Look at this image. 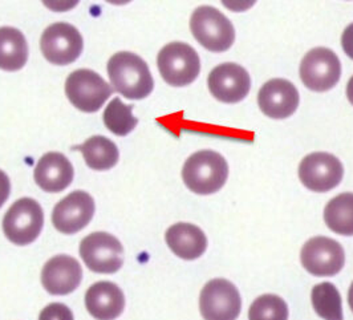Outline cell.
Wrapping results in <instances>:
<instances>
[{
  "mask_svg": "<svg viewBox=\"0 0 353 320\" xmlns=\"http://www.w3.org/2000/svg\"><path fill=\"white\" fill-rule=\"evenodd\" d=\"M112 87L129 100H142L154 88V80L148 64L139 54L117 52L108 61Z\"/></svg>",
  "mask_w": 353,
  "mask_h": 320,
  "instance_id": "1",
  "label": "cell"
},
{
  "mask_svg": "<svg viewBox=\"0 0 353 320\" xmlns=\"http://www.w3.org/2000/svg\"><path fill=\"white\" fill-rule=\"evenodd\" d=\"M228 177V161L214 150H199L192 154L182 169L186 188L199 196L216 193L225 186Z\"/></svg>",
  "mask_w": 353,
  "mask_h": 320,
  "instance_id": "2",
  "label": "cell"
},
{
  "mask_svg": "<svg viewBox=\"0 0 353 320\" xmlns=\"http://www.w3.org/2000/svg\"><path fill=\"white\" fill-rule=\"evenodd\" d=\"M190 30L195 40L212 52L228 51L235 40L232 23L210 6H201L195 10L190 19Z\"/></svg>",
  "mask_w": 353,
  "mask_h": 320,
  "instance_id": "3",
  "label": "cell"
},
{
  "mask_svg": "<svg viewBox=\"0 0 353 320\" xmlns=\"http://www.w3.org/2000/svg\"><path fill=\"white\" fill-rule=\"evenodd\" d=\"M157 66L162 79L172 87L192 84L201 72V60L194 48L181 41L169 43L159 51Z\"/></svg>",
  "mask_w": 353,
  "mask_h": 320,
  "instance_id": "4",
  "label": "cell"
},
{
  "mask_svg": "<svg viewBox=\"0 0 353 320\" xmlns=\"http://www.w3.org/2000/svg\"><path fill=\"white\" fill-rule=\"evenodd\" d=\"M44 225V214L32 198L18 199L3 218V232L10 242L18 246L32 243Z\"/></svg>",
  "mask_w": 353,
  "mask_h": 320,
  "instance_id": "5",
  "label": "cell"
},
{
  "mask_svg": "<svg viewBox=\"0 0 353 320\" xmlns=\"http://www.w3.org/2000/svg\"><path fill=\"white\" fill-rule=\"evenodd\" d=\"M80 257L90 271L114 274L124 265V248L112 234L93 232L81 241Z\"/></svg>",
  "mask_w": 353,
  "mask_h": 320,
  "instance_id": "6",
  "label": "cell"
},
{
  "mask_svg": "<svg viewBox=\"0 0 353 320\" xmlns=\"http://www.w3.org/2000/svg\"><path fill=\"white\" fill-rule=\"evenodd\" d=\"M65 94L72 106L81 112L93 113L100 110L112 96V88L94 71L77 70L65 81Z\"/></svg>",
  "mask_w": 353,
  "mask_h": 320,
  "instance_id": "7",
  "label": "cell"
},
{
  "mask_svg": "<svg viewBox=\"0 0 353 320\" xmlns=\"http://www.w3.org/2000/svg\"><path fill=\"white\" fill-rule=\"evenodd\" d=\"M83 47V36L68 23H53L40 37L41 54L54 66H68L76 61Z\"/></svg>",
  "mask_w": 353,
  "mask_h": 320,
  "instance_id": "8",
  "label": "cell"
},
{
  "mask_svg": "<svg viewBox=\"0 0 353 320\" xmlns=\"http://www.w3.org/2000/svg\"><path fill=\"white\" fill-rule=\"evenodd\" d=\"M199 310L205 320H236L242 310L239 291L226 279H212L201 291Z\"/></svg>",
  "mask_w": 353,
  "mask_h": 320,
  "instance_id": "9",
  "label": "cell"
},
{
  "mask_svg": "<svg viewBox=\"0 0 353 320\" xmlns=\"http://www.w3.org/2000/svg\"><path fill=\"white\" fill-rule=\"evenodd\" d=\"M303 84L314 92H327L334 88L341 76V64L335 52L318 47L303 57L301 63Z\"/></svg>",
  "mask_w": 353,
  "mask_h": 320,
  "instance_id": "10",
  "label": "cell"
},
{
  "mask_svg": "<svg viewBox=\"0 0 353 320\" xmlns=\"http://www.w3.org/2000/svg\"><path fill=\"white\" fill-rule=\"evenodd\" d=\"M301 261L303 267L315 277H334L343 270L345 254L335 239L315 237L303 246Z\"/></svg>",
  "mask_w": 353,
  "mask_h": 320,
  "instance_id": "11",
  "label": "cell"
},
{
  "mask_svg": "<svg viewBox=\"0 0 353 320\" xmlns=\"http://www.w3.org/2000/svg\"><path fill=\"white\" fill-rule=\"evenodd\" d=\"M344 169L337 157L316 152L305 156L299 165L301 182L315 193H327L341 182Z\"/></svg>",
  "mask_w": 353,
  "mask_h": 320,
  "instance_id": "12",
  "label": "cell"
},
{
  "mask_svg": "<svg viewBox=\"0 0 353 320\" xmlns=\"http://www.w3.org/2000/svg\"><path fill=\"white\" fill-rule=\"evenodd\" d=\"M94 215V201L83 190L72 192L53 209L52 223L57 232L71 235L83 230Z\"/></svg>",
  "mask_w": 353,
  "mask_h": 320,
  "instance_id": "13",
  "label": "cell"
},
{
  "mask_svg": "<svg viewBox=\"0 0 353 320\" xmlns=\"http://www.w3.org/2000/svg\"><path fill=\"white\" fill-rule=\"evenodd\" d=\"M208 84L210 93L218 101L235 104L248 97L251 79L243 67L235 63H225L210 72Z\"/></svg>",
  "mask_w": 353,
  "mask_h": 320,
  "instance_id": "14",
  "label": "cell"
},
{
  "mask_svg": "<svg viewBox=\"0 0 353 320\" xmlns=\"http://www.w3.org/2000/svg\"><path fill=\"white\" fill-rule=\"evenodd\" d=\"M258 104L270 119L283 120L299 107V92L288 80L272 79L259 90Z\"/></svg>",
  "mask_w": 353,
  "mask_h": 320,
  "instance_id": "15",
  "label": "cell"
},
{
  "mask_svg": "<svg viewBox=\"0 0 353 320\" xmlns=\"http://www.w3.org/2000/svg\"><path fill=\"white\" fill-rule=\"evenodd\" d=\"M83 278L80 263L70 255H56L41 270V283L52 295H68L73 292Z\"/></svg>",
  "mask_w": 353,
  "mask_h": 320,
  "instance_id": "16",
  "label": "cell"
},
{
  "mask_svg": "<svg viewBox=\"0 0 353 320\" xmlns=\"http://www.w3.org/2000/svg\"><path fill=\"white\" fill-rule=\"evenodd\" d=\"M34 177L41 190L47 193H60L73 181V166L64 154L50 152L37 162Z\"/></svg>",
  "mask_w": 353,
  "mask_h": 320,
  "instance_id": "17",
  "label": "cell"
},
{
  "mask_svg": "<svg viewBox=\"0 0 353 320\" xmlns=\"http://www.w3.org/2000/svg\"><path fill=\"white\" fill-rule=\"evenodd\" d=\"M85 307L94 319L114 320L124 311V292L112 282H97L85 294Z\"/></svg>",
  "mask_w": 353,
  "mask_h": 320,
  "instance_id": "18",
  "label": "cell"
},
{
  "mask_svg": "<svg viewBox=\"0 0 353 320\" xmlns=\"http://www.w3.org/2000/svg\"><path fill=\"white\" fill-rule=\"evenodd\" d=\"M166 243L176 257L185 261H194L208 249L205 232L192 223L179 222L170 226L165 234Z\"/></svg>",
  "mask_w": 353,
  "mask_h": 320,
  "instance_id": "19",
  "label": "cell"
},
{
  "mask_svg": "<svg viewBox=\"0 0 353 320\" xmlns=\"http://www.w3.org/2000/svg\"><path fill=\"white\" fill-rule=\"evenodd\" d=\"M28 60V44L24 35L14 27L0 28V70H21Z\"/></svg>",
  "mask_w": 353,
  "mask_h": 320,
  "instance_id": "20",
  "label": "cell"
},
{
  "mask_svg": "<svg viewBox=\"0 0 353 320\" xmlns=\"http://www.w3.org/2000/svg\"><path fill=\"white\" fill-rule=\"evenodd\" d=\"M84 156L85 163L90 169L103 172L109 170L119 162V149L116 143L104 136H93L81 145L74 146Z\"/></svg>",
  "mask_w": 353,
  "mask_h": 320,
  "instance_id": "21",
  "label": "cell"
},
{
  "mask_svg": "<svg viewBox=\"0 0 353 320\" xmlns=\"http://www.w3.org/2000/svg\"><path fill=\"white\" fill-rule=\"evenodd\" d=\"M328 229L340 235H353V193H343L332 198L324 209Z\"/></svg>",
  "mask_w": 353,
  "mask_h": 320,
  "instance_id": "22",
  "label": "cell"
},
{
  "mask_svg": "<svg viewBox=\"0 0 353 320\" xmlns=\"http://www.w3.org/2000/svg\"><path fill=\"white\" fill-rule=\"evenodd\" d=\"M311 301L314 310L324 320H343V303L339 290L330 282L312 288Z\"/></svg>",
  "mask_w": 353,
  "mask_h": 320,
  "instance_id": "23",
  "label": "cell"
},
{
  "mask_svg": "<svg viewBox=\"0 0 353 320\" xmlns=\"http://www.w3.org/2000/svg\"><path fill=\"white\" fill-rule=\"evenodd\" d=\"M133 106H125L120 97L113 99L104 112V124L116 136L129 134L137 125V119L132 114Z\"/></svg>",
  "mask_w": 353,
  "mask_h": 320,
  "instance_id": "24",
  "label": "cell"
},
{
  "mask_svg": "<svg viewBox=\"0 0 353 320\" xmlns=\"http://www.w3.org/2000/svg\"><path fill=\"white\" fill-rule=\"evenodd\" d=\"M248 320H288V306L281 297L265 294L251 304Z\"/></svg>",
  "mask_w": 353,
  "mask_h": 320,
  "instance_id": "25",
  "label": "cell"
},
{
  "mask_svg": "<svg viewBox=\"0 0 353 320\" xmlns=\"http://www.w3.org/2000/svg\"><path fill=\"white\" fill-rule=\"evenodd\" d=\"M39 320H73V314L65 304L52 303L41 310Z\"/></svg>",
  "mask_w": 353,
  "mask_h": 320,
  "instance_id": "26",
  "label": "cell"
},
{
  "mask_svg": "<svg viewBox=\"0 0 353 320\" xmlns=\"http://www.w3.org/2000/svg\"><path fill=\"white\" fill-rule=\"evenodd\" d=\"M341 47L345 54L353 60V23H351L341 35Z\"/></svg>",
  "mask_w": 353,
  "mask_h": 320,
  "instance_id": "27",
  "label": "cell"
},
{
  "mask_svg": "<svg viewBox=\"0 0 353 320\" xmlns=\"http://www.w3.org/2000/svg\"><path fill=\"white\" fill-rule=\"evenodd\" d=\"M11 193V182L8 176L0 170V208L6 203Z\"/></svg>",
  "mask_w": 353,
  "mask_h": 320,
  "instance_id": "28",
  "label": "cell"
},
{
  "mask_svg": "<svg viewBox=\"0 0 353 320\" xmlns=\"http://www.w3.org/2000/svg\"><path fill=\"white\" fill-rule=\"evenodd\" d=\"M347 97H348L350 103L353 106V76L350 79L348 86H347Z\"/></svg>",
  "mask_w": 353,
  "mask_h": 320,
  "instance_id": "29",
  "label": "cell"
},
{
  "mask_svg": "<svg viewBox=\"0 0 353 320\" xmlns=\"http://www.w3.org/2000/svg\"><path fill=\"white\" fill-rule=\"evenodd\" d=\"M348 303H350V307H351L353 312V283L350 287V291H348Z\"/></svg>",
  "mask_w": 353,
  "mask_h": 320,
  "instance_id": "30",
  "label": "cell"
}]
</instances>
